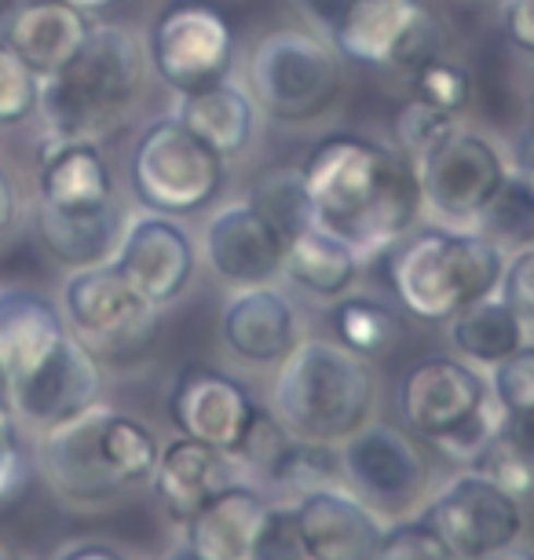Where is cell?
Listing matches in <instances>:
<instances>
[{"label":"cell","mask_w":534,"mask_h":560,"mask_svg":"<svg viewBox=\"0 0 534 560\" xmlns=\"http://www.w3.org/2000/svg\"><path fill=\"white\" fill-rule=\"evenodd\" d=\"M300 173L316 224L344 238L359 257L392 249L422 224V184L400 147L359 132H333L311 147Z\"/></svg>","instance_id":"1"},{"label":"cell","mask_w":534,"mask_h":560,"mask_svg":"<svg viewBox=\"0 0 534 560\" xmlns=\"http://www.w3.org/2000/svg\"><path fill=\"white\" fill-rule=\"evenodd\" d=\"M146 48L124 26L88 30L67 67L40 78L37 114L51 140L103 143L124 129L146 84Z\"/></svg>","instance_id":"2"},{"label":"cell","mask_w":534,"mask_h":560,"mask_svg":"<svg viewBox=\"0 0 534 560\" xmlns=\"http://www.w3.org/2000/svg\"><path fill=\"white\" fill-rule=\"evenodd\" d=\"M506 253L476 228L417 224L389 249L395 301L422 323H450L468 304L498 293Z\"/></svg>","instance_id":"3"},{"label":"cell","mask_w":534,"mask_h":560,"mask_svg":"<svg viewBox=\"0 0 534 560\" xmlns=\"http://www.w3.org/2000/svg\"><path fill=\"white\" fill-rule=\"evenodd\" d=\"M377 377L370 359L348 352L330 337H300L278 363L275 415L289 436L341 447L366 421H373Z\"/></svg>","instance_id":"4"},{"label":"cell","mask_w":534,"mask_h":560,"mask_svg":"<svg viewBox=\"0 0 534 560\" xmlns=\"http://www.w3.org/2000/svg\"><path fill=\"white\" fill-rule=\"evenodd\" d=\"M129 184L135 202L162 217H194L216 206L227 184V158L202 136L162 114L135 136L129 158Z\"/></svg>","instance_id":"5"},{"label":"cell","mask_w":534,"mask_h":560,"mask_svg":"<svg viewBox=\"0 0 534 560\" xmlns=\"http://www.w3.org/2000/svg\"><path fill=\"white\" fill-rule=\"evenodd\" d=\"M249 92L275 125L327 118L344 92L337 48L308 30H271L249 56Z\"/></svg>","instance_id":"6"},{"label":"cell","mask_w":534,"mask_h":560,"mask_svg":"<svg viewBox=\"0 0 534 560\" xmlns=\"http://www.w3.org/2000/svg\"><path fill=\"white\" fill-rule=\"evenodd\" d=\"M327 37L337 56L403 78L447 51V26L428 0H344Z\"/></svg>","instance_id":"7"},{"label":"cell","mask_w":534,"mask_h":560,"mask_svg":"<svg viewBox=\"0 0 534 560\" xmlns=\"http://www.w3.org/2000/svg\"><path fill=\"white\" fill-rule=\"evenodd\" d=\"M146 62L176 96L232 78L235 26L213 0H173L146 34Z\"/></svg>","instance_id":"8"},{"label":"cell","mask_w":534,"mask_h":560,"mask_svg":"<svg viewBox=\"0 0 534 560\" xmlns=\"http://www.w3.org/2000/svg\"><path fill=\"white\" fill-rule=\"evenodd\" d=\"M414 168L425 213L450 228H473L498 187L506 184L512 165L490 136L458 121Z\"/></svg>","instance_id":"9"},{"label":"cell","mask_w":534,"mask_h":560,"mask_svg":"<svg viewBox=\"0 0 534 560\" xmlns=\"http://www.w3.org/2000/svg\"><path fill=\"white\" fill-rule=\"evenodd\" d=\"M417 516L443 538V546L458 560L495 557L517 546L523 535L520 499L476 469L450 477Z\"/></svg>","instance_id":"10"},{"label":"cell","mask_w":534,"mask_h":560,"mask_svg":"<svg viewBox=\"0 0 534 560\" xmlns=\"http://www.w3.org/2000/svg\"><path fill=\"white\" fill-rule=\"evenodd\" d=\"M62 319L70 334L85 341L92 352H132L154 334L158 308L143 301L129 282L114 271V264L70 271L59 298Z\"/></svg>","instance_id":"11"},{"label":"cell","mask_w":534,"mask_h":560,"mask_svg":"<svg viewBox=\"0 0 534 560\" xmlns=\"http://www.w3.org/2000/svg\"><path fill=\"white\" fill-rule=\"evenodd\" d=\"M110 264L143 301H151L154 308H165L176 298H183L187 287L194 282L198 246L191 231L176 217L143 209L124 224V235Z\"/></svg>","instance_id":"12"},{"label":"cell","mask_w":534,"mask_h":560,"mask_svg":"<svg viewBox=\"0 0 534 560\" xmlns=\"http://www.w3.org/2000/svg\"><path fill=\"white\" fill-rule=\"evenodd\" d=\"M289 238L246 198L213 209L202 228V257L224 287L249 290L275 282L286 268Z\"/></svg>","instance_id":"13"},{"label":"cell","mask_w":534,"mask_h":560,"mask_svg":"<svg viewBox=\"0 0 534 560\" xmlns=\"http://www.w3.org/2000/svg\"><path fill=\"white\" fill-rule=\"evenodd\" d=\"M165 410H169V421L180 436L202 440L232 458L235 443L242 440L249 418L257 410V399L227 370H216L209 363H187L176 370V377L169 382Z\"/></svg>","instance_id":"14"},{"label":"cell","mask_w":534,"mask_h":560,"mask_svg":"<svg viewBox=\"0 0 534 560\" xmlns=\"http://www.w3.org/2000/svg\"><path fill=\"white\" fill-rule=\"evenodd\" d=\"M344 480L355 494L381 510H411L425 488V458L403 429L384 421L366 425L341 443Z\"/></svg>","instance_id":"15"},{"label":"cell","mask_w":534,"mask_h":560,"mask_svg":"<svg viewBox=\"0 0 534 560\" xmlns=\"http://www.w3.org/2000/svg\"><path fill=\"white\" fill-rule=\"evenodd\" d=\"M99 396H103L99 359L73 334L34 374L8 388V399H12L19 421L37 432H48L62 425V421L99 407Z\"/></svg>","instance_id":"16"},{"label":"cell","mask_w":534,"mask_h":560,"mask_svg":"<svg viewBox=\"0 0 534 560\" xmlns=\"http://www.w3.org/2000/svg\"><path fill=\"white\" fill-rule=\"evenodd\" d=\"M490 399V382L473 363L454 355H428L406 370L400 382V418L425 443L447 436Z\"/></svg>","instance_id":"17"},{"label":"cell","mask_w":534,"mask_h":560,"mask_svg":"<svg viewBox=\"0 0 534 560\" xmlns=\"http://www.w3.org/2000/svg\"><path fill=\"white\" fill-rule=\"evenodd\" d=\"M99 421L103 404L40 432V472H45L48 488L73 510H96V505H107L124 494L121 483L114 480L107 458H103Z\"/></svg>","instance_id":"18"},{"label":"cell","mask_w":534,"mask_h":560,"mask_svg":"<svg viewBox=\"0 0 534 560\" xmlns=\"http://www.w3.org/2000/svg\"><path fill=\"white\" fill-rule=\"evenodd\" d=\"M227 352L249 366H278L300 345V315L286 290L268 287L235 290L219 315Z\"/></svg>","instance_id":"19"},{"label":"cell","mask_w":534,"mask_h":560,"mask_svg":"<svg viewBox=\"0 0 534 560\" xmlns=\"http://www.w3.org/2000/svg\"><path fill=\"white\" fill-rule=\"evenodd\" d=\"M300 542L308 560H373L384 535L370 502L344 488H327L293 502Z\"/></svg>","instance_id":"20"},{"label":"cell","mask_w":534,"mask_h":560,"mask_svg":"<svg viewBox=\"0 0 534 560\" xmlns=\"http://www.w3.org/2000/svg\"><path fill=\"white\" fill-rule=\"evenodd\" d=\"M70 337L62 308L40 290L0 287V377L12 388Z\"/></svg>","instance_id":"21"},{"label":"cell","mask_w":534,"mask_h":560,"mask_svg":"<svg viewBox=\"0 0 534 560\" xmlns=\"http://www.w3.org/2000/svg\"><path fill=\"white\" fill-rule=\"evenodd\" d=\"M92 26L96 23L88 12L70 0H15L0 26V40H8L37 70V78H51L78 56Z\"/></svg>","instance_id":"22"},{"label":"cell","mask_w":534,"mask_h":560,"mask_svg":"<svg viewBox=\"0 0 534 560\" xmlns=\"http://www.w3.org/2000/svg\"><path fill=\"white\" fill-rule=\"evenodd\" d=\"M37 195L40 206L51 213H96V209L114 206L118 195H114V173L103 158V147L48 136L40 151Z\"/></svg>","instance_id":"23"},{"label":"cell","mask_w":534,"mask_h":560,"mask_svg":"<svg viewBox=\"0 0 534 560\" xmlns=\"http://www.w3.org/2000/svg\"><path fill=\"white\" fill-rule=\"evenodd\" d=\"M235 480L238 465L224 451L176 432V440L165 443L158 454V469H154L151 488L158 494L162 510L183 527L209 499H216Z\"/></svg>","instance_id":"24"},{"label":"cell","mask_w":534,"mask_h":560,"mask_svg":"<svg viewBox=\"0 0 534 560\" xmlns=\"http://www.w3.org/2000/svg\"><path fill=\"white\" fill-rule=\"evenodd\" d=\"M268 510L271 499L264 491L235 480L183 524V542L202 560H253Z\"/></svg>","instance_id":"25"},{"label":"cell","mask_w":534,"mask_h":560,"mask_svg":"<svg viewBox=\"0 0 534 560\" xmlns=\"http://www.w3.org/2000/svg\"><path fill=\"white\" fill-rule=\"evenodd\" d=\"M173 114L180 118L187 129H194L202 140L235 162L242 158L257 140V125H260V107L253 100V92L246 84H238L235 78H224L216 84H205L198 92H183L176 96Z\"/></svg>","instance_id":"26"},{"label":"cell","mask_w":534,"mask_h":560,"mask_svg":"<svg viewBox=\"0 0 534 560\" xmlns=\"http://www.w3.org/2000/svg\"><path fill=\"white\" fill-rule=\"evenodd\" d=\"M34 224L48 257L67 271H81L96 268V264H110L129 220L121 217L118 202L96 209V213H51V209L37 206Z\"/></svg>","instance_id":"27"},{"label":"cell","mask_w":534,"mask_h":560,"mask_svg":"<svg viewBox=\"0 0 534 560\" xmlns=\"http://www.w3.org/2000/svg\"><path fill=\"white\" fill-rule=\"evenodd\" d=\"M359 271H363L359 253H355L344 238L330 235V231L319 228V224L304 228L300 235L289 238L286 268H282V275H286L293 287H300L304 293L322 298V301L344 298V293L355 287Z\"/></svg>","instance_id":"28"},{"label":"cell","mask_w":534,"mask_h":560,"mask_svg":"<svg viewBox=\"0 0 534 560\" xmlns=\"http://www.w3.org/2000/svg\"><path fill=\"white\" fill-rule=\"evenodd\" d=\"M447 337L465 363L498 366L501 359L527 345V319L517 308H509L498 293H490V298L458 312L447 323Z\"/></svg>","instance_id":"29"},{"label":"cell","mask_w":534,"mask_h":560,"mask_svg":"<svg viewBox=\"0 0 534 560\" xmlns=\"http://www.w3.org/2000/svg\"><path fill=\"white\" fill-rule=\"evenodd\" d=\"M264 477L271 483V491H275V502L293 505V502H300L304 494L341 488V480H344L341 451L333 447V443L289 436L286 447L278 451V458L264 469Z\"/></svg>","instance_id":"30"},{"label":"cell","mask_w":534,"mask_h":560,"mask_svg":"<svg viewBox=\"0 0 534 560\" xmlns=\"http://www.w3.org/2000/svg\"><path fill=\"white\" fill-rule=\"evenodd\" d=\"M333 341L363 359L389 355L403 337V323L389 304L370 293H344L330 312Z\"/></svg>","instance_id":"31"},{"label":"cell","mask_w":534,"mask_h":560,"mask_svg":"<svg viewBox=\"0 0 534 560\" xmlns=\"http://www.w3.org/2000/svg\"><path fill=\"white\" fill-rule=\"evenodd\" d=\"M99 443H103V458H107L114 480L121 483V491L146 488V483L154 480L162 447H158V436H154L140 418L103 407Z\"/></svg>","instance_id":"32"},{"label":"cell","mask_w":534,"mask_h":560,"mask_svg":"<svg viewBox=\"0 0 534 560\" xmlns=\"http://www.w3.org/2000/svg\"><path fill=\"white\" fill-rule=\"evenodd\" d=\"M246 202L253 206L260 217H268L286 238L300 235L304 228L316 224V213H311V198H308V187H304L300 165L264 168V173L253 176V184H249Z\"/></svg>","instance_id":"33"},{"label":"cell","mask_w":534,"mask_h":560,"mask_svg":"<svg viewBox=\"0 0 534 560\" xmlns=\"http://www.w3.org/2000/svg\"><path fill=\"white\" fill-rule=\"evenodd\" d=\"M473 228L484 238L495 242L506 257L517 249L534 246V187L509 168L506 184L498 187V195L490 198Z\"/></svg>","instance_id":"34"},{"label":"cell","mask_w":534,"mask_h":560,"mask_svg":"<svg viewBox=\"0 0 534 560\" xmlns=\"http://www.w3.org/2000/svg\"><path fill=\"white\" fill-rule=\"evenodd\" d=\"M411 89H414V100L450 114V118H462V114L473 107V73H468L462 59H450L447 51L428 59L422 70L411 73Z\"/></svg>","instance_id":"35"},{"label":"cell","mask_w":534,"mask_h":560,"mask_svg":"<svg viewBox=\"0 0 534 560\" xmlns=\"http://www.w3.org/2000/svg\"><path fill=\"white\" fill-rule=\"evenodd\" d=\"M40 103V78L19 51L0 40V129L29 121Z\"/></svg>","instance_id":"36"},{"label":"cell","mask_w":534,"mask_h":560,"mask_svg":"<svg viewBox=\"0 0 534 560\" xmlns=\"http://www.w3.org/2000/svg\"><path fill=\"white\" fill-rule=\"evenodd\" d=\"M501 421H506V410L498 407L495 393H490V399L476 410V415H468L462 425L450 429L447 436L432 440L428 447H436L439 454H443V458L465 465V469H473L479 454H484L490 443H495L498 432H501Z\"/></svg>","instance_id":"37"},{"label":"cell","mask_w":534,"mask_h":560,"mask_svg":"<svg viewBox=\"0 0 534 560\" xmlns=\"http://www.w3.org/2000/svg\"><path fill=\"white\" fill-rule=\"evenodd\" d=\"M454 125H458V118L428 107L422 100H411L400 114H395V147L411 158V165H417L450 129H454Z\"/></svg>","instance_id":"38"},{"label":"cell","mask_w":534,"mask_h":560,"mask_svg":"<svg viewBox=\"0 0 534 560\" xmlns=\"http://www.w3.org/2000/svg\"><path fill=\"white\" fill-rule=\"evenodd\" d=\"M373 560H458V557L450 553L443 546V538H439L422 516H406V521H395L384 527Z\"/></svg>","instance_id":"39"},{"label":"cell","mask_w":534,"mask_h":560,"mask_svg":"<svg viewBox=\"0 0 534 560\" xmlns=\"http://www.w3.org/2000/svg\"><path fill=\"white\" fill-rule=\"evenodd\" d=\"M490 393L506 415H531L534 410V345L527 341L509 359H501L490 374Z\"/></svg>","instance_id":"40"},{"label":"cell","mask_w":534,"mask_h":560,"mask_svg":"<svg viewBox=\"0 0 534 560\" xmlns=\"http://www.w3.org/2000/svg\"><path fill=\"white\" fill-rule=\"evenodd\" d=\"M289 443V429L282 425L275 410H268V407H260L253 410V418H249V425L242 432V440L235 443V451H232V462L235 465H246V469H257V472H264L271 462L278 458V451Z\"/></svg>","instance_id":"41"},{"label":"cell","mask_w":534,"mask_h":560,"mask_svg":"<svg viewBox=\"0 0 534 560\" xmlns=\"http://www.w3.org/2000/svg\"><path fill=\"white\" fill-rule=\"evenodd\" d=\"M253 560H308L300 532H297V521H293V505L271 502L264 524H260Z\"/></svg>","instance_id":"42"},{"label":"cell","mask_w":534,"mask_h":560,"mask_svg":"<svg viewBox=\"0 0 534 560\" xmlns=\"http://www.w3.org/2000/svg\"><path fill=\"white\" fill-rule=\"evenodd\" d=\"M498 298L506 301L509 308H517L527 323H534V246L517 249L506 257Z\"/></svg>","instance_id":"43"},{"label":"cell","mask_w":534,"mask_h":560,"mask_svg":"<svg viewBox=\"0 0 534 560\" xmlns=\"http://www.w3.org/2000/svg\"><path fill=\"white\" fill-rule=\"evenodd\" d=\"M29 483V458L19 432H0V510L15 502Z\"/></svg>","instance_id":"44"},{"label":"cell","mask_w":534,"mask_h":560,"mask_svg":"<svg viewBox=\"0 0 534 560\" xmlns=\"http://www.w3.org/2000/svg\"><path fill=\"white\" fill-rule=\"evenodd\" d=\"M498 26L509 48L534 62V0H498Z\"/></svg>","instance_id":"45"},{"label":"cell","mask_w":534,"mask_h":560,"mask_svg":"<svg viewBox=\"0 0 534 560\" xmlns=\"http://www.w3.org/2000/svg\"><path fill=\"white\" fill-rule=\"evenodd\" d=\"M501 440L517 451V458L527 465L534 477V410L531 415H506V421H501Z\"/></svg>","instance_id":"46"},{"label":"cell","mask_w":534,"mask_h":560,"mask_svg":"<svg viewBox=\"0 0 534 560\" xmlns=\"http://www.w3.org/2000/svg\"><path fill=\"white\" fill-rule=\"evenodd\" d=\"M15 220H19V184L12 168L0 162V235H8L15 228Z\"/></svg>","instance_id":"47"},{"label":"cell","mask_w":534,"mask_h":560,"mask_svg":"<svg viewBox=\"0 0 534 560\" xmlns=\"http://www.w3.org/2000/svg\"><path fill=\"white\" fill-rule=\"evenodd\" d=\"M293 4L300 8V15H308L311 26L322 30V34H330V26H333V19H337L344 0H293Z\"/></svg>","instance_id":"48"},{"label":"cell","mask_w":534,"mask_h":560,"mask_svg":"<svg viewBox=\"0 0 534 560\" xmlns=\"http://www.w3.org/2000/svg\"><path fill=\"white\" fill-rule=\"evenodd\" d=\"M56 560H129V557L110 542H73Z\"/></svg>","instance_id":"49"},{"label":"cell","mask_w":534,"mask_h":560,"mask_svg":"<svg viewBox=\"0 0 534 560\" xmlns=\"http://www.w3.org/2000/svg\"><path fill=\"white\" fill-rule=\"evenodd\" d=\"M509 165H512V173H520V176L534 187V125L520 136L517 147H512Z\"/></svg>","instance_id":"50"},{"label":"cell","mask_w":534,"mask_h":560,"mask_svg":"<svg viewBox=\"0 0 534 560\" xmlns=\"http://www.w3.org/2000/svg\"><path fill=\"white\" fill-rule=\"evenodd\" d=\"M484 560H534V549H527V546H509V549H501V553H495V557H484Z\"/></svg>","instance_id":"51"},{"label":"cell","mask_w":534,"mask_h":560,"mask_svg":"<svg viewBox=\"0 0 534 560\" xmlns=\"http://www.w3.org/2000/svg\"><path fill=\"white\" fill-rule=\"evenodd\" d=\"M162 560H202V557H198L194 549L187 546L183 538H180V542H176L173 549H165V553H162Z\"/></svg>","instance_id":"52"},{"label":"cell","mask_w":534,"mask_h":560,"mask_svg":"<svg viewBox=\"0 0 534 560\" xmlns=\"http://www.w3.org/2000/svg\"><path fill=\"white\" fill-rule=\"evenodd\" d=\"M70 4H78L81 12H103V8H110L114 0H70Z\"/></svg>","instance_id":"53"},{"label":"cell","mask_w":534,"mask_h":560,"mask_svg":"<svg viewBox=\"0 0 534 560\" xmlns=\"http://www.w3.org/2000/svg\"><path fill=\"white\" fill-rule=\"evenodd\" d=\"M0 560H15V557H12V549H8L4 542H0Z\"/></svg>","instance_id":"54"},{"label":"cell","mask_w":534,"mask_h":560,"mask_svg":"<svg viewBox=\"0 0 534 560\" xmlns=\"http://www.w3.org/2000/svg\"><path fill=\"white\" fill-rule=\"evenodd\" d=\"M531 125H534V92H531Z\"/></svg>","instance_id":"55"}]
</instances>
